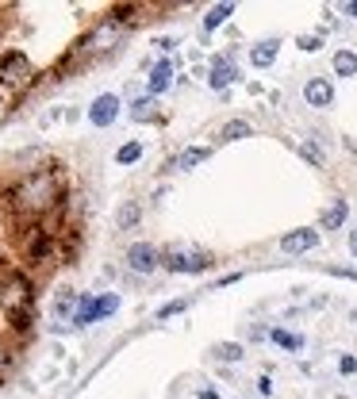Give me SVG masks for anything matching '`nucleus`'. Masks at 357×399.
Segmentation results:
<instances>
[{
  "label": "nucleus",
  "instance_id": "1",
  "mask_svg": "<svg viewBox=\"0 0 357 399\" xmlns=\"http://www.w3.org/2000/svg\"><path fill=\"white\" fill-rule=\"evenodd\" d=\"M58 177L54 173H31V177H24L19 181V188H16V196H19V204L24 208H31V211H46L50 204H58Z\"/></svg>",
  "mask_w": 357,
  "mask_h": 399
},
{
  "label": "nucleus",
  "instance_id": "2",
  "mask_svg": "<svg viewBox=\"0 0 357 399\" xmlns=\"http://www.w3.org/2000/svg\"><path fill=\"white\" fill-rule=\"evenodd\" d=\"M0 303L12 315V323L24 330L27 319H31V284H27V276H8L0 284Z\"/></svg>",
  "mask_w": 357,
  "mask_h": 399
},
{
  "label": "nucleus",
  "instance_id": "3",
  "mask_svg": "<svg viewBox=\"0 0 357 399\" xmlns=\"http://www.w3.org/2000/svg\"><path fill=\"white\" fill-rule=\"evenodd\" d=\"M211 261L204 249L196 246H169L166 249V269H173V273H204Z\"/></svg>",
  "mask_w": 357,
  "mask_h": 399
},
{
  "label": "nucleus",
  "instance_id": "4",
  "mask_svg": "<svg viewBox=\"0 0 357 399\" xmlns=\"http://www.w3.org/2000/svg\"><path fill=\"white\" fill-rule=\"evenodd\" d=\"M27 77H31V62L24 54H8V58L0 62V85L19 89V85H27Z\"/></svg>",
  "mask_w": 357,
  "mask_h": 399
},
{
  "label": "nucleus",
  "instance_id": "5",
  "mask_svg": "<svg viewBox=\"0 0 357 399\" xmlns=\"http://www.w3.org/2000/svg\"><path fill=\"white\" fill-rule=\"evenodd\" d=\"M89 119H92L96 127H108V123H116V119H119V96H116V92H104V96H96V100H92Z\"/></svg>",
  "mask_w": 357,
  "mask_h": 399
},
{
  "label": "nucleus",
  "instance_id": "6",
  "mask_svg": "<svg viewBox=\"0 0 357 399\" xmlns=\"http://www.w3.org/2000/svg\"><path fill=\"white\" fill-rule=\"evenodd\" d=\"M127 265H131L134 273H154V269H158V249L150 246V242H134V246L127 249Z\"/></svg>",
  "mask_w": 357,
  "mask_h": 399
},
{
  "label": "nucleus",
  "instance_id": "7",
  "mask_svg": "<svg viewBox=\"0 0 357 399\" xmlns=\"http://www.w3.org/2000/svg\"><path fill=\"white\" fill-rule=\"evenodd\" d=\"M319 246V231H292L281 238L284 254H304V249H315Z\"/></svg>",
  "mask_w": 357,
  "mask_h": 399
},
{
  "label": "nucleus",
  "instance_id": "8",
  "mask_svg": "<svg viewBox=\"0 0 357 399\" xmlns=\"http://www.w3.org/2000/svg\"><path fill=\"white\" fill-rule=\"evenodd\" d=\"M304 96H308V104L311 108H326L334 100V89H331V81H323V77H315V81H308V89H304Z\"/></svg>",
  "mask_w": 357,
  "mask_h": 399
},
{
  "label": "nucleus",
  "instance_id": "9",
  "mask_svg": "<svg viewBox=\"0 0 357 399\" xmlns=\"http://www.w3.org/2000/svg\"><path fill=\"white\" fill-rule=\"evenodd\" d=\"M169 85H173V66H169V62H158L154 73H150V92L158 96V92H166Z\"/></svg>",
  "mask_w": 357,
  "mask_h": 399
},
{
  "label": "nucleus",
  "instance_id": "10",
  "mask_svg": "<svg viewBox=\"0 0 357 399\" xmlns=\"http://www.w3.org/2000/svg\"><path fill=\"white\" fill-rule=\"evenodd\" d=\"M342 223H346V200H334L331 208L323 211V227L326 231H338Z\"/></svg>",
  "mask_w": 357,
  "mask_h": 399
},
{
  "label": "nucleus",
  "instance_id": "11",
  "mask_svg": "<svg viewBox=\"0 0 357 399\" xmlns=\"http://www.w3.org/2000/svg\"><path fill=\"white\" fill-rule=\"evenodd\" d=\"M334 73L338 77H354L357 73V54L354 50H338V54H334Z\"/></svg>",
  "mask_w": 357,
  "mask_h": 399
},
{
  "label": "nucleus",
  "instance_id": "12",
  "mask_svg": "<svg viewBox=\"0 0 357 399\" xmlns=\"http://www.w3.org/2000/svg\"><path fill=\"white\" fill-rule=\"evenodd\" d=\"M254 66L258 69H265V66H273V58H277V39H269V42H261V46H254Z\"/></svg>",
  "mask_w": 357,
  "mask_h": 399
},
{
  "label": "nucleus",
  "instance_id": "13",
  "mask_svg": "<svg viewBox=\"0 0 357 399\" xmlns=\"http://www.w3.org/2000/svg\"><path fill=\"white\" fill-rule=\"evenodd\" d=\"M139 215H142V208H139V204H134V200H127L123 208H119V215H116L119 231H131V227L139 223Z\"/></svg>",
  "mask_w": 357,
  "mask_h": 399
},
{
  "label": "nucleus",
  "instance_id": "14",
  "mask_svg": "<svg viewBox=\"0 0 357 399\" xmlns=\"http://www.w3.org/2000/svg\"><path fill=\"white\" fill-rule=\"evenodd\" d=\"M234 77H238V73L231 69V62L219 58V62H216V73H211V89H227V85H231Z\"/></svg>",
  "mask_w": 357,
  "mask_h": 399
},
{
  "label": "nucleus",
  "instance_id": "15",
  "mask_svg": "<svg viewBox=\"0 0 357 399\" xmlns=\"http://www.w3.org/2000/svg\"><path fill=\"white\" fill-rule=\"evenodd\" d=\"M231 12H234V4H216V8L204 16V31H216L219 24H227V16H231Z\"/></svg>",
  "mask_w": 357,
  "mask_h": 399
},
{
  "label": "nucleus",
  "instance_id": "16",
  "mask_svg": "<svg viewBox=\"0 0 357 399\" xmlns=\"http://www.w3.org/2000/svg\"><path fill=\"white\" fill-rule=\"evenodd\" d=\"M211 150L208 146H192V150H184L181 158H177V169H192V166H200V161L208 158Z\"/></svg>",
  "mask_w": 357,
  "mask_h": 399
},
{
  "label": "nucleus",
  "instance_id": "17",
  "mask_svg": "<svg viewBox=\"0 0 357 399\" xmlns=\"http://www.w3.org/2000/svg\"><path fill=\"white\" fill-rule=\"evenodd\" d=\"M139 158H142V142H127V146H119V154H116L119 166H131V161H139Z\"/></svg>",
  "mask_w": 357,
  "mask_h": 399
},
{
  "label": "nucleus",
  "instance_id": "18",
  "mask_svg": "<svg viewBox=\"0 0 357 399\" xmlns=\"http://www.w3.org/2000/svg\"><path fill=\"white\" fill-rule=\"evenodd\" d=\"M269 338H273L277 346H284V349H299V346H304V338H299V334H288V330H273Z\"/></svg>",
  "mask_w": 357,
  "mask_h": 399
},
{
  "label": "nucleus",
  "instance_id": "19",
  "mask_svg": "<svg viewBox=\"0 0 357 399\" xmlns=\"http://www.w3.org/2000/svg\"><path fill=\"white\" fill-rule=\"evenodd\" d=\"M150 116H154V100H134L131 104V119L142 123V119H150Z\"/></svg>",
  "mask_w": 357,
  "mask_h": 399
},
{
  "label": "nucleus",
  "instance_id": "20",
  "mask_svg": "<svg viewBox=\"0 0 357 399\" xmlns=\"http://www.w3.org/2000/svg\"><path fill=\"white\" fill-rule=\"evenodd\" d=\"M246 134H250V123H246V119H234V123L223 127V139H246Z\"/></svg>",
  "mask_w": 357,
  "mask_h": 399
},
{
  "label": "nucleus",
  "instance_id": "21",
  "mask_svg": "<svg viewBox=\"0 0 357 399\" xmlns=\"http://www.w3.org/2000/svg\"><path fill=\"white\" fill-rule=\"evenodd\" d=\"M77 303H81V299H77L73 292H62V296H58V303H54V311H58V315H69V311H73Z\"/></svg>",
  "mask_w": 357,
  "mask_h": 399
},
{
  "label": "nucleus",
  "instance_id": "22",
  "mask_svg": "<svg viewBox=\"0 0 357 399\" xmlns=\"http://www.w3.org/2000/svg\"><path fill=\"white\" fill-rule=\"evenodd\" d=\"M216 357H223V361H242V346H216Z\"/></svg>",
  "mask_w": 357,
  "mask_h": 399
},
{
  "label": "nucleus",
  "instance_id": "23",
  "mask_svg": "<svg viewBox=\"0 0 357 399\" xmlns=\"http://www.w3.org/2000/svg\"><path fill=\"white\" fill-rule=\"evenodd\" d=\"M119 308V296H100L96 299V315H112Z\"/></svg>",
  "mask_w": 357,
  "mask_h": 399
},
{
  "label": "nucleus",
  "instance_id": "24",
  "mask_svg": "<svg viewBox=\"0 0 357 399\" xmlns=\"http://www.w3.org/2000/svg\"><path fill=\"white\" fill-rule=\"evenodd\" d=\"M177 311H184V303L177 299V303H166V308L158 311V319H169V315H177Z\"/></svg>",
  "mask_w": 357,
  "mask_h": 399
},
{
  "label": "nucleus",
  "instance_id": "25",
  "mask_svg": "<svg viewBox=\"0 0 357 399\" xmlns=\"http://www.w3.org/2000/svg\"><path fill=\"white\" fill-rule=\"evenodd\" d=\"M354 369H357V357H349V353H346V357L338 361V373H346V376H349Z\"/></svg>",
  "mask_w": 357,
  "mask_h": 399
},
{
  "label": "nucleus",
  "instance_id": "26",
  "mask_svg": "<svg viewBox=\"0 0 357 399\" xmlns=\"http://www.w3.org/2000/svg\"><path fill=\"white\" fill-rule=\"evenodd\" d=\"M299 46H304V50H319V46H323V42H319L315 35H304V39H299Z\"/></svg>",
  "mask_w": 357,
  "mask_h": 399
},
{
  "label": "nucleus",
  "instance_id": "27",
  "mask_svg": "<svg viewBox=\"0 0 357 399\" xmlns=\"http://www.w3.org/2000/svg\"><path fill=\"white\" fill-rule=\"evenodd\" d=\"M258 391H261V396H269V391H273V380H269V376H261V380H258Z\"/></svg>",
  "mask_w": 357,
  "mask_h": 399
},
{
  "label": "nucleus",
  "instance_id": "28",
  "mask_svg": "<svg viewBox=\"0 0 357 399\" xmlns=\"http://www.w3.org/2000/svg\"><path fill=\"white\" fill-rule=\"evenodd\" d=\"M346 12H349V16H357V0H354V4H346Z\"/></svg>",
  "mask_w": 357,
  "mask_h": 399
},
{
  "label": "nucleus",
  "instance_id": "29",
  "mask_svg": "<svg viewBox=\"0 0 357 399\" xmlns=\"http://www.w3.org/2000/svg\"><path fill=\"white\" fill-rule=\"evenodd\" d=\"M349 246H354V254H357V234H354V238H349Z\"/></svg>",
  "mask_w": 357,
  "mask_h": 399
}]
</instances>
